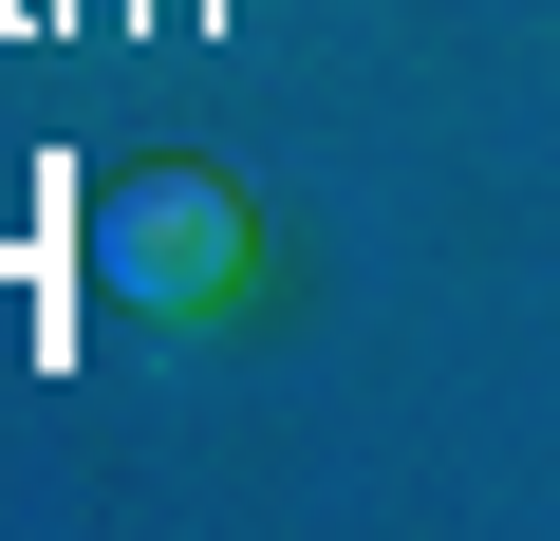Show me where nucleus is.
I'll return each mask as SVG.
<instances>
[{"instance_id": "nucleus-1", "label": "nucleus", "mask_w": 560, "mask_h": 541, "mask_svg": "<svg viewBox=\"0 0 560 541\" xmlns=\"http://www.w3.org/2000/svg\"><path fill=\"white\" fill-rule=\"evenodd\" d=\"M243 261H261V224H243L224 168H131V187H94V281H113L150 337L224 318V299H243Z\"/></svg>"}]
</instances>
